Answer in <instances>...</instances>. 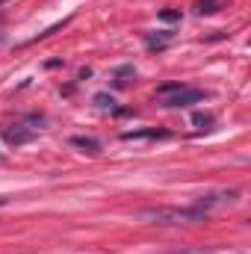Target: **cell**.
Instances as JSON below:
<instances>
[{"mask_svg":"<svg viewBox=\"0 0 251 254\" xmlns=\"http://www.w3.org/2000/svg\"><path fill=\"white\" fill-rule=\"evenodd\" d=\"M139 219L145 225H163V228H172V225H201L207 222V216L195 207H151V210H142Z\"/></svg>","mask_w":251,"mask_h":254,"instance_id":"cell-1","label":"cell"},{"mask_svg":"<svg viewBox=\"0 0 251 254\" xmlns=\"http://www.w3.org/2000/svg\"><path fill=\"white\" fill-rule=\"evenodd\" d=\"M219 6H222V0H198L195 12L198 15H213V12H219Z\"/></svg>","mask_w":251,"mask_h":254,"instance_id":"cell-8","label":"cell"},{"mask_svg":"<svg viewBox=\"0 0 251 254\" xmlns=\"http://www.w3.org/2000/svg\"><path fill=\"white\" fill-rule=\"evenodd\" d=\"M172 42V33H163V36H148L145 39V45L151 48V51H160V48H166Z\"/></svg>","mask_w":251,"mask_h":254,"instance_id":"cell-9","label":"cell"},{"mask_svg":"<svg viewBox=\"0 0 251 254\" xmlns=\"http://www.w3.org/2000/svg\"><path fill=\"white\" fill-rule=\"evenodd\" d=\"M169 136V130H160V127H142V130H125L122 139L130 142V139H163Z\"/></svg>","mask_w":251,"mask_h":254,"instance_id":"cell-5","label":"cell"},{"mask_svg":"<svg viewBox=\"0 0 251 254\" xmlns=\"http://www.w3.org/2000/svg\"><path fill=\"white\" fill-rule=\"evenodd\" d=\"M187 83H181V80H172V83H163V86H157V98H169V95H175V92H181Z\"/></svg>","mask_w":251,"mask_h":254,"instance_id":"cell-7","label":"cell"},{"mask_svg":"<svg viewBox=\"0 0 251 254\" xmlns=\"http://www.w3.org/2000/svg\"><path fill=\"white\" fill-rule=\"evenodd\" d=\"M95 107H101V110H116V98L113 95H95Z\"/></svg>","mask_w":251,"mask_h":254,"instance_id":"cell-10","label":"cell"},{"mask_svg":"<svg viewBox=\"0 0 251 254\" xmlns=\"http://www.w3.org/2000/svg\"><path fill=\"white\" fill-rule=\"evenodd\" d=\"M192 125H195V127H204V130H207V127L213 125V116H210V113H195V116H192Z\"/></svg>","mask_w":251,"mask_h":254,"instance_id":"cell-11","label":"cell"},{"mask_svg":"<svg viewBox=\"0 0 251 254\" xmlns=\"http://www.w3.org/2000/svg\"><path fill=\"white\" fill-rule=\"evenodd\" d=\"M237 190H219V192H207V195H201V198H195V210H201L204 216H210V213H216V210H225V207H231L234 201H237Z\"/></svg>","mask_w":251,"mask_h":254,"instance_id":"cell-2","label":"cell"},{"mask_svg":"<svg viewBox=\"0 0 251 254\" xmlns=\"http://www.w3.org/2000/svg\"><path fill=\"white\" fill-rule=\"evenodd\" d=\"M210 95L207 92H201V89H189L184 86L181 92H175V95H169V98H160V107H166V110H184V107H192V104H201V101H207Z\"/></svg>","mask_w":251,"mask_h":254,"instance_id":"cell-3","label":"cell"},{"mask_svg":"<svg viewBox=\"0 0 251 254\" xmlns=\"http://www.w3.org/2000/svg\"><path fill=\"white\" fill-rule=\"evenodd\" d=\"M116 77H119V83H122V77H133V65H122V68H116Z\"/></svg>","mask_w":251,"mask_h":254,"instance_id":"cell-13","label":"cell"},{"mask_svg":"<svg viewBox=\"0 0 251 254\" xmlns=\"http://www.w3.org/2000/svg\"><path fill=\"white\" fill-rule=\"evenodd\" d=\"M169 254H207V252H201V249H178V252H169Z\"/></svg>","mask_w":251,"mask_h":254,"instance_id":"cell-14","label":"cell"},{"mask_svg":"<svg viewBox=\"0 0 251 254\" xmlns=\"http://www.w3.org/2000/svg\"><path fill=\"white\" fill-rule=\"evenodd\" d=\"M3 204H9V198H6V195H0V207H3Z\"/></svg>","mask_w":251,"mask_h":254,"instance_id":"cell-15","label":"cell"},{"mask_svg":"<svg viewBox=\"0 0 251 254\" xmlns=\"http://www.w3.org/2000/svg\"><path fill=\"white\" fill-rule=\"evenodd\" d=\"M160 21H166V24L181 21V12H178V9H163V12H160Z\"/></svg>","mask_w":251,"mask_h":254,"instance_id":"cell-12","label":"cell"},{"mask_svg":"<svg viewBox=\"0 0 251 254\" xmlns=\"http://www.w3.org/2000/svg\"><path fill=\"white\" fill-rule=\"evenodd\" d=\"M0 3H6V0H0Z\"/></svg>","mask_w":251,"mask_h":254,"instance_id":"cell-17","label":"cell"},{"mask_svg":"<svg viewBox=\"0 0 251 254\" xmlns=\"http://www.w3.org/2000/svg\"><path fill=\"white\" fill-rule=\"evenodd\" d=\"M36 127H27V125H9V127H3V142L6 145H24V142H30V139H36Z\"/></svg>","mask_w":251,"mask_h":254,"instance_id":"cell-4","label":"cell"},{"mask_svg":"<svg viewBox=\"0 0 251 254\" xmlns=\"http://www.w3.org/2000/svg\"><path fill=\"white\" fill-rule=\"evenodd\" d=\"M0 42H3V33H0Z\"/></svg>","mask_w":251,"mask_h":254,"instance_id":"cell-16","label":"cell"},{"mask_svg":"<svg viewBox=\"0 0 251 254\" xmlns=\"http://www.w3.org/2000/svg\"><path fill=\"white\" fill-rule=\"evenodd\" d=\"M71 145L74 148H80V151H86V154H101V142L95 139V136H71Z\"/></svg>","mask_w":251,"mask_h":254,"instance_id":"cell-6","label":"cell"}]
</instances>
